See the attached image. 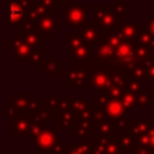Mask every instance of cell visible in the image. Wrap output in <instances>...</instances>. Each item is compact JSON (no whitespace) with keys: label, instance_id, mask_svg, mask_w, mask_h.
Wrapping results in <instances>:
<instances>
[{"label":"cell","instance_id":"6da1fadb","mask_svg":"<svg viewBox=\"0 0 154 154\" xmlns=\"http://www.w3.org/2000/svg\"><path fill=\"white\" fill-rule=\"evenodd\" d=\"M94 23L103 31H114L122 19L113 12L112 5H95L93 7Z\"/></svg>","mask_w":154,"mask_h":154},{"label":"cell","instance_id":"7a4b0ae2","mask_svg":"<svg viewBox=\"0 0 154 154\" xmlns=\"http://www.w3.org/2000/svg\"><path fill=\"white\" fill-rule=\"evenodd\" d=\"M61 75V79L66 82L70 87H78V90L81 91L83 87L88 85V79L85 71L83 69V61H76L73 60L72 64H70L65 71Z\"/></svg>","mask_w":154,"mask_h":154},{"label":"cell","instance_id":"3957f363","mask_svg":"<svg viewBox=\"0 0 154 154\" xmlns=\"http://www.w3.org/2000/svg\"><path fill=\"white\" fill-rule=\"evenodd\" d=\"M88 5H70L60 14L65 17L67 25L78 28L88 22Z\"/></svg>","mask_w":154,"mask_h":154},{"label":"cell","instance_id":"277c9868","mask_svg":"<svg viewBox=\"0 0 154 154\" xmlns=\"http://www.w3.org/2000/svg\"><path fill=\"white\" fill-rule=\"evenodd\" d=\"M88 83L97 91V93H106V90L111 87V79L107 71L103 70H95L93 65L90 67H84Z\"/></svg>","mask_w":154,"mask_h":154},{"label":"cell","instance_id":"5b68a950","mask_svg":"<svg viewBox=\"0 0 154 154\" xmlns=\"http://www.w3.org/2000/svg\"><path fill=\"white\" fill-rule=\"evenodd\" d=\"M60 26V22L55 20V12L47 11L37 22H35V29L42 35V37L53 38L55 36V29Z\"/></svg>","mask_w":154,"mask_h":154},{"label":"cell","instance_id":"8992f818","mask_svg":"<svg viewBox=\"0 0 154 154\" xmlns=\"http://www.w3.org/2000/svg\"><path fill=\"white\" fill-rule=\"evenodd\" d=\"M25 20V10L14 0L6 1V25L22 26Z\"/></svg>","mask_w":154,"mask_h":154},{"label":"cell","instance_id":"52a82bcc","mask_svg":"<svg viewBox=\"0 0 154 154\" xmlns=\"http://www.w3.org/2000/svg\"><path fill=\"white\" fill-rule=\"evenodd\" d=\"M93 53V58H97L102 61L106 63V65L112 66V59H113V54H114V48L111 47L106 40L101 36H99L96 43L93 46L91 49Z\"/></svg>","mask_w":154,"mask_h":154},{"label":"cell","instance_id":"ba28073f","mask_svg":"<svg viewBox=\"0 0 154 154\" xmlns=\"http://www.w3.org/2000/svg\"><path fill=\"white\" fill-rule=\"evenodd\" d=\"M17 37L25 43L28 47H30L31 49H43L45 46V38L42 37V35L36 30H20L17 34Z\"/></svg>","mask_w":154,"mask_h":154},{"label":"cell","instance_id":"9c48e42d","mask_svg":"<svg viewBox=\"0 0 154 154\" xmlns=\"http://www.w3.org/2000/svg\"><path fill=\"white\" fill-rule=\"evenodd\" d=\"M77 32L85 45L94 46L99 38L100 29L94 22H87L85 24L77 28Z\"/></svg>","mask_w":154,"mask_h":154},{"label":"cell","instance_id":"30bf717a","mask_svg":"<svg viewBox=\"0 0 154 154\" xmlns=\"http://www.w3.org/2000/svg\"><path fill=\"white\" fill-rule=\"evenodd\" d=\"M7 48L12 49V59L17 60H24V59H28L30 53H31V48L28 47L25 43H23L17 36L16 37H12L11 41L7 43Z\"/></svg>","mask_w":154,"mask_h":154},{"label":"cell","instance_id":"8fae6325","mask_svg":"<svg viewBox=\"0 0 154 154\" xmlns=\"http://www.w3.org/2000/svg\"><path fill=\"white\" fill-rule=\"evenodd\" d=\"M40 70L46 75V76H57L60 75L61 71V61L60 59L55 58L54 54H51V57L47 59L45 58L40 64Z\"/></svg>","mask_w":154,"mask_h":154},{"label":"cell","instance_id":"7c38bea8","mask_svg":"<svg viewBox=\"0 0 154 154\" xmlns=\"http://www.w3.org/2000/svg\"><path fill=\"white\" fill-rule=\"evenodd\" d=\"M140 25L135 22H120V24L118 25V28L116 29V31L119 34V36L129 42H134L137 32L140 30Z\"/></svg>","mask_w":154,"mask_h":154},{"label":"cell","instance_id":"4fadbf2b","mask_svg":"<svg viewBox=\"0 0 154 154\" xmlns=\"http://www.w3.org/2000/svg\"><path fill=\"white\" fill-rule=\"evenodd\" d=\"M134 43L141 45L147 47L148 49L153 51V46H154V35L150 34V31L148 30V28H140L137 36L134 41Z\"/></svg>","mask_w":154,"mask_h":154},{"label":"cell","instance_id":"5bb4252c","mask_svg":"<svg viewBox=\"0 0 154 154\" xmlns=\"http://www.w3.org/2000/svg\"><path fill=\"white\" fill-rule=\"evenodd\" d=\"M124 109L125 108L119 99H109L105 105V112L112 118L120 117L124 113Z\"/></svg>","mask_w":154,"mask_h":154},{"label":"cell","instance_id":"9a60e30c","mask_svg":"<svg viewBox=\"0 0 154 154\" xmlns=\"http://www.w3.org/2000/svg\"><path fill=\"white\" fill-rule=\"evenodd\" d=\"M132 55H134L135 61L137 64H141V63L146 61L147 59L153 58V51L148 49L144 46H141V45L132 42Z\"/></svg>","mask_w":154,"mask_h":154},{"label":"cell","instance_id":"2e32d148","mask_svg":"<svg viewBox=\"0 0 154 154\" xmlns=\"http://www.w3.org/2000/svg\"><path fill=\"white\" fill-rule=\"evenodd\" d=\"M93 46H88V45H83L76 49H73L72 52H70V55L72 57L73 60L76 61H87L89 59H93V53H91Z\"/></svg>","mask_w":154,"mask_h":154},{"label":"cell","instance_id":"e0dca14e","mask_svg":"<svg viewBox=\"0 0 154 154\" xmlns=\"http://www.w3.org/2000/svg\"><path fill=\"white\" fill-rule=\"evenodd\" d=\"M47 12V10L45 7H42L38 2L35 1L34 5H31L26 11H25V19L26 20H30L32 23L37 22L45 13Z\"/></svg>","mask_w":154,"mask_h":154},{"label":"cell","instance_id":"ac0fdd59","mask_svg":"<svg viewBox=\"0 0 154 154\" xmlns=\"http://www.w3.org/2000/svg\"><path fill=\"white\" fill-rule=\"evenodd\" d=\"M85 45L83 42V40L81 38V36L78 35L77 31H69L66 34V52L70 54V52H72L73 49L81 47Z\"/></svg>","mask_w":154,"mask_h":154},{"label":"cell","instance_id":"d6986e66","mask_svg":"<svg viewBox=\"0 0 154 154\" xmlns=\"http://www.w3.org/2000/svg\"><path fill=\"white\" fill-rule=\"evenodd\" d=\"M124 90L134 94V95H137L140 93H142L144 90L143 88V84L141 81H137V79H132L130 77L126 78V83H125V87H124Z\"/></svg>","mask_w":154,"mask_h":154},{"label":"cell","instance_id":"ffe728a7","mask_svg":"<svg viewBox=\"0 0 154 154\" xmlns=\"http://www.w3.org/2000/svg\"><path fill=\"white\" fill-rule=\"evenodd\" d=\"M126 76H128V77H130V78H132V79L141 81V82H142L143 79H147L146 71H144L143 66H142V65H140V64H136L132 69H130V70L128 71ZM147 81H148V79H147Z\"/></svg>","mask_w":154,"mask_h":154},{"label":"cell","instance_id":"44dd1931","mask_svg":"<svg viewBox=\"0 0 154 154\" xmlns=\"http://www.w3.org/2000/svg\"><path fill=\"white\" fill-rule=\"evenodd\" d=\"M13 96V106L18 109H24L28 107V100H29V96L26 93H13L12 94Z\"/></svg>","mask_w":154,"mask_h":154},{"label":"cell","instance_id":"7402d4cb","mask_svg":"<svg viewBox=\"0 0 154 154\" xmlns=\"http://www.w3.org/2000/svg\"><path fill=\"white\" fill-rule=\"evenodd\" d=\"M120 102L123 103L124 108H128V112L130 113V112H131V108H134V107H135L136 97H135V95H134V94H131V93H129V91L124 90V91H123V94H122V96H120Z\"/></svg>","mask_w":154,"mask_h":154},{"label":"cell","instance_id":"603a6c76","mask_svg":"<svg viewBox=\"0 0 154 154\" xmlns=\"http://www.w3.org/2000/svg\"><path fill=\"white\" fill-rule=\"evenodd\" d=\"M45 59V49H32L28 60L29 65H38Z\"/></svg>","mask_w":154,"mask_h":154},{"label":"cell","instance_id":"cb8c5ba5","mask_svg":"<svg viewBox=\"0 0 154 154\" xmlns=\"http://www.w3.org/2000/svg\"><path fill=\"white\" fill-rule=\"evenodd\" d=\"M136 97V103L140 107H148V105L152 102V94L148 93V90L144 88V90L137 95H135Z\"/></svg>","mask_w":154,"mask_h":154},{"label":"cell","instance_id":"d4e9b609","mask_svg":"<svg viewBox=\"0 0 154 154\" xmlns=\"http://www.w3.org/2000/svg\"><path fill=\"white\" fill-rule=\"evenodd\" d=\"M112 8H113V12L119 17H125L128 11H126V0H117L114 5H112Z\"/></svg>","mask_w":154,"mask_h":154},{"label":"cell","instance_id":"484cf974","mask_svg":"<svg viewBox=\"0 0 154 154\" xmlns=\"http://www.w3.org/2000/svg\"><path fill=\"white\" fill-rule=\"evenodd\" d=\"M69 102H70V106H71L73 109H76V111H82V109H84V108L87 107V105H88V100H85V99L69 100Z\"/></svg>","mask_w":154,"mask_h":154},{"label":"cell","instance_id":"4316f807","mask_svg":"<svg viewBox=\"0 0 154 154\" xmlns=\"http://www.w3.org/2000/svg\"><path fill=\"white\" fill-rule=\"evenodd\" d=\"M123 91H124L123 88H118V87H113V85H111V87L106 90V93H107L112 99H120Z\"/></svg>","mask_w":154,"mask_h":154},{"label":"cell","instance_id":"83f0119b","mask_svg":"<svg viewBox=\"0 0 154 154\" xmlns=\"http://www.w3.org/2000/svg\"><path fill=\"white\" fill-rule=\"evenodd\" d=\"M36 2H38L47 11H54L57 6V0H36Z\"/></svg>","mask_w":154,"mask_h":154},{"label":"cell","instance_id":"f1b7e54d","mask_svg":"<svg viewBox=\"0 0 154 154\" xmlns=\"http://www.w3.org/2000/svg\"><path fill=\"white\" fill-rule=\"evenodd\" d=\"M94 100H95V103L100 107H105L106 102H107V96L106 94L103 93H95L94 94Z\"/></svg>","mask_w":154,"mask_h":154},{"label":"cell","instance_id":"f546056e","mask_svg":"<svg viewBox=\"0 0 154 154\" xmlns=\"http://www.w3.org/2000/svg\"><path fill=\"white\" fill-rule=\"evenodd\" d=\"M14 1H16V2H18V4H19V5H20L25 11H26L31 5H34V4H35V1H36V0H14Z\"/></svg>","mask_w":154,"mask_h":154},{"label":"cell","instance_id":"4dcf8cb0","mask_svg":"<svg viewBox=\"0 0 154 154\" xmlns=\"http://www.w3.org/2000/svg\"><path fill=\"white\" fill-rule=\"evenodd\" d=\"M153 20L154 18L153 17H149V25H148V30L150 31L152 35H154V25H153Z\"/></svg>","mask_w":154,"mask_h":154},{"label":"cell","instance_id":"1f68e13d","mask_svg":"<svg viewBox=\"0 0 154 154\" xmlns=\"http://www.w3.org/2000/svg\"><path fill=\"white\" fill-rule=\"evenodd\" d=\"M72 2V0H57V5H60V4H65L67 6H70Z\"/></svg>","mask_w":154,"mask_h":154}]
</instances>
